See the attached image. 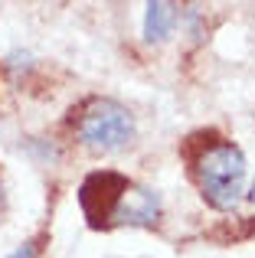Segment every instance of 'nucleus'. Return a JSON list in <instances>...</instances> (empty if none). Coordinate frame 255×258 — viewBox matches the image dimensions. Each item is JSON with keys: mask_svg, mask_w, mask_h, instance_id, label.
Wrapping results in <instances>:
<instances>
[{"mask_svg": "<svg viewBox=\"0 0 255 258\" xmlns=\"http://www.w3.org/2000/svg\"><path fill=\"white\" fill-rule=\"evenodd\" d=\"M79 206H82L89 226L108 229V226H154L164 213L160 193L151 186L128 180L121 173H92L79 189Z\"/></svg>", "mask_w": 255, "mask_h": 258, "instance_id": "obj_1", "label": "nucleus"}, {"mask_svg": "<svg viewBox=\"0 0 255 258\" xmlns=\"http://www.w3.org/2000/svg\"><path fill=\"white\" fill-rule=\"evenodd\" d=\"M245 154L232 141H213V144L200 147L193 157V176L200 183V193L219 213H229L239 206L245 196Z\"/></svg>", "mask_w": 255, "mask_h": 258, "instance_id": "obj_2", "label": "nucleus"}, {"mask_svg": "<svg viewBox=\"0 0 255 258\" xmlns=\"http://www.w3.org/2000/svg\"><path fill=\"white\" fill-rule=\"evenodd\" d=\"M134 131L138 127H134L131 108H124L115 98H92L76 121L79 144L95 154H111L128 147L134 141Z\"/></svg>", "mask_w": 255, "mask_h": 258, "instance_id": "obj_3", "label": "nucleus"}, {"mask_svg": "<svg viewBox=\"0 0 255 258\" xmlns=\"http://www.w3.org/2000/svg\"><path fill=\"white\" fill-rule=\"evenodd\" d=\"M173 23H177V7L173 4H147V13H144V39L147 43H164L170 36Z\"/></svg>", "mask_w": 255, "mask_h": 258, "instance_id": "obj_4", "label": "nucleus"}, {"mask_svg": "<svg viewBox=\"0 0 255 258\" xmlns=\"http://www.w3.org/2000/svg\"><path fill=\"white\" fill-rule=\"evenodd\" d=\"M10 258H36V242H23Z\"/></svg>", "mask_w": 255, "mask_h": 258, "instance_id": "obj_5", "label": "nucleus"}, {"mask_svg": "<svg viewBox=\"0 0 255 258\" xmlns=\"http://www.w3.org/2000/svg\"><path fill=\"white\" fill-rule=\"evenodd\" d=\"M245 196H249V203H255V180H252V186H249V193H245Z\"/></svg>", "mask_w": 255, "mask_h": 258, "instance_id": "obj_6", "label": "nucleus"}]
</instances>
